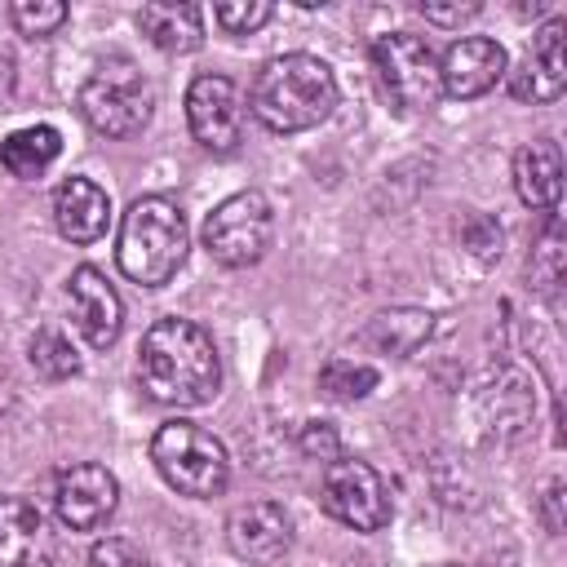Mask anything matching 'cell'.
I'll return each instance as SVG.
<instances>
[{"instance_id":"obj_4","label":"cell","mask_w":567,"mask_h":567,"mask_svg":"<svg viewBox=\"0 0 567 567\" xmlns=\"http://www.w3.org/2000/svg\"><path fill=\"white\" fill-rule=\"evenodd\" d=\"M75 106L84 124L102 137H133L146 128L155 111V89L128 58H106L93 66V75L80 84Z\"/></svg>"},{"instance_id":"obj_8","label":"cell","mask_w":567,"mask_h":567,"mask_svg":"<svg viewBox=\"0 0 567 567\" xmlns=\"http://www.w3.org/2000/svg\"><path fill=\"white\" fill-rule=\"evenodd\" d=\"M319 505L337 523H346L354 532H381L390 523V487H385V478L368 461L346 456V452L323 465Z\"/></svg>"},{"instance_id":"obj_10","label":"cell","mask_w":567,"mask_h":567,"mask_svg":"<svg viewBox=\"0 0 567 567\" xmlns=\"http://www.w3.org/2000/svg\"><path fill=\"white\" fill-rule=\"evenodd\" d=\"M120 505V483L106 465H93V461H80V465H66L58 470L53 478V514L62 527L71 532H97Z\"/></svg>"},{"instance_id":"obj_17","label":"cell","mask_w":567,"mask_h":567,"mask_svg":"<svg viewBox=\"0 0 567 567\" xmlns=\"http://www.w3.org/2000/svg\"><path fill=\"white\" fill-rule=\"evenodd\" d=\"M53 226L71 244H93L111 226V195L93 177H66L53 190Z\"/></svg>"},{"instance_id":"obj_3","label":"cell","mask_w":567,"mask_h":567,"mask_svg":"<svg viewBox=\"0 0 567 567\" xmlns=\"http://www.w3.org/2000/svg\"><path fill=\"white\" fill-rule=\"evenodd\" d=\"M186 252H190L186 213L168 195H142L128 204V213L120 217L115 261L133 284L164 288L182 270Z\"/></svg>"},{"instance_id":"obj_26","label":"cell","mask_w":567,"mask_h":567,"mask_svg":"<svg viewBox=\"0 0 567 567\" xmlns=\"http://www.w3.org/2000/svg\"><path fill=\"white\" fill-rule=\"evenodd\" d=\"M456 235H461V248L470 252V257H478V261H492V257H501V226H496V217H487V213H465L461 217V226H456Z\"/></svg>"},{"instance_id":"obj_12","label":"cell","mask_w":567,"mask_h":567,"mask_svg":"<svg viewBox=\"0 0 567 567\" xmlns=\"http://www.w3.org/2000/svg\"><path fill=\"white\" fill-rule=\"evenodd\" d=\"M66 301H71V319L80 328V337L93 346V350H106L120 341V328H124V306H120V292L106 284V275L97 266H75L71 279H66Z\"/></svg>"},{"instance_id":"obj_22","label":"cell","mask_w":567,"mask_h":567,"mask_svg":"<svg viewBox=\"0 0 567 567\" xmlns=\"http://www.w3.org/2000/svg\"><path fill=\"white\" fill-rule=\"evenodd\" d=\"M27 359H31V368H35L44 381H66V377L80 372V354H75L71 337H66L62 328H53V323H44V328L31 332Z\"/></svg>"},{"instance_id":"obj_2","label":"cell","mask_w":567,"mask_h":567,"mask_svg":"<svg viewBox=\"0 0 567 567\" xmlns=\"http://www.w3.org/2000/svg\"><path fill=\"white\" fill-rule=\"evenodd\" d=\"M248 102L270 133H306L332 115L337 75L315 53H279L257 71Z\"/></svg>"},{"instance_id":"obj_20","label":"cell","mask_w":567,"mask_h":567,"mask_svg":"<svg viewBox=\"0 0 567 567\" xmlns=\"http://www.w3.org/2000/svg\"><path fill=\"white\" fill-rule=\"evenodd\" d=\"M137 27L164 53H190V49L204 44V9L199 4H173V0L142 4Z\"/></svg>"},{"instance_id":"obj_27","label":"cell","mask_w":567,"mask_h":567,"mask_svg":"<svg viewBox=\"0 0 567 567\" xmlns=\"http://www.w3.org/2000/svg\"><path fill=\"white\" fill-rule=\"evenodd\" d=\"M270 13H275V9H270L266 0H221V4H213V18H217L230 35H248V31L266 27Z\"/></svg>"},{"instance_id":"obj_6","label":"cell","mask_w":567,"mask_h":567,"mask_svg":"<svg viewBox=\"0 0 567 567\" xmlns=\"http://www.w3.org/2000/svg\"><path fill=\"white\" fill-rule=\"evenodd\" d=\"M372 66L385 89V97L399 111H430L443 97L439 58L425 35L416 31H385L372 40Z\"/></svg>"},{"instance_id":"obj_15","label":"cell","mask_w":567,"mask_h":567,"mask_svg":"<svg viewBox=\"0 0 567 567\" xmlns=\"http://www.w3.org/2000/svg\"><path fill=\"white\" fill-rule=\"evenodd\" d=\"M53 532L35 501L0 496V567H53Z\"/></svg>"},{"instance_id":"obj_5","label":"cell","mask_w":567,"mask_h":567,"mask_svg":"<svg viewBox=\"0 0 567 567\" xmlns=\"http://www.w3.org/2000/svg\"><path fill=\"white\" fill-rule=\"evenodd\" d=\"M151 461L168 487L195 501H208L230 483V456L221 439L195 421H164L151 439Z\"/></svg>"},{"instance_id":"obj_33","label":"cell","mask_w":567,"mask_h":567,"mask_svg":"<svg viewBox=\"0 0 567 567\" xmlns=\"http://www.w3.org/2000/svg\"><path fill=\"white\" fill-rule=\"evenodd\" d=\"M439 567H461V563H439Z\"/></svg>"},{"instance_id":"obj_24","label":"cell","mask_w":567,"mask_h":567,"mask_svg":"<svg viewBox=\"0 0 567 567\" xmlns=\"http://www.w3.org/2000/svg\"><path fill=\"white\" fill-rule=\"evenodd\" d=\"M532 284L540 292H554L563 284V226H558V217L545 221V235L532 252Z\"/></svg>"},{"instance_id":"obj_21","label":"cell","mask_w":567,"mask_h":567,"mask_svg":"<svg viewBox=\"0 0 567 567\" xmlns=\"http://www.w3.org/2000/svg\"><path fill=\"white\" fill-rule=\"evenodd\" d=\"M58 151H62V133L53 124H27V128H18L0 142V168L9 177L31 182L58 159Z\"/></svg>"},{"instance_id":"obj_18","label":"cell","mask_w":567,"mask_h":567,"mask_svg":"<svg viewBox=\"0 0 567 567\" xmlns=\"http://www.w3.org/2000/svg\"><path fill=\"white\" fill-rule=\"evenodd\" d=\"M514 190L527 208H554L563 195V151L554 137H536L514 155Z\"/></svg>"},{"instance_id":"obj_11","label":"cell","mask_w":567,"mask_h":567,"mask_svg":"<svg viewBox=\"0 0 567 567\" xmlns=\"http://www.w3.org/2000/svg\"><path fill=\"white\" fill-rule=\"evenodd\" d=\"M226 545L235 558H244L252 567H270L288 554L292 523H288L284 505H275V501H244L226 518Z\"/></svg>"},{"instance_id":"obj_30","label":"cell","mask_w":567,"mask_h":567,"mask_svg":"<svg viewBox=\"0 0 567 567\" xmlns=\"http://www.w3.org/2000/svg\"><path fill=\"white\" fill-rule=\"evenodd\" d=\"M540 523L549 536H563V478H549L540 492Z\"/></svg>"},{"instance_id":"obj_13","label":"cell","mask_w":567,"mask_h":567,"mask_svg":"<svg viewBox=\"0 0 567 567\" xmlns=\"http://www.w3.org/2000/svg\"><path fill=\"white\" fill-rule=\"evenodd\" d=\"M505 75V49L492 35H461L439 58V80L447 97H483Z\"/></svg>"},{"instance_id":"obj_1","label":"cell","mask_w":567,"mask_h":567,"mask_svg":"<svg viewBox=\"0 0 567 567\" xmlns=\"http://www.w3.org/2000/svg\"><path fill=\"white\" fill-rule=\"evenodd\" d=\"M137 381L164 408H199L213 403L221 385V359L213 337L190 319H155L137 350Z\"/></svg>"},{"instance_id":"obj_9","label":"cell","mask_w":567,"mask_h":567,"mask_svg":"<svg viewBox=\"0 0 567 567\" xmlns=\"http://www.w3.org/2000/svg\"><path fill=\"white\" fill-rule=\"evenodd\" d=\"M186 124L190 137L213 151V155H230L244 137V102L239 89L226 75H195L186 89Z\"/></svg>"},{"instance_id":"obj_23","label":"cell","mask_w":567,"mask_h":567,"mask_svg":"<svg viewBox=\"0 0 567 567\" xmlns=\"http://www.w3.org/2000/svg\"><path fill=\"white\" fill-rule=\"evenodd\" d=\"M319 390H323L328 399H337V403L368 399V394L377 390V368H372V363H359V359L337 354V359H328V363L319 368Z\"/></svg>"},{"instance_id":"obj_32","label":"cell","mask_w":567,"mask_h":567,"mask_svg":"<svg viewBox=\"0 0 567 567\" xmlns=\"http://www.w3.org/2000/svg\"><path fill=\"white\" fill-rule=\"evenodd\" d=\"M9 412H13V381L0 372V421H4Z\"/></svg>"},{"instance_id":"obj_7","label":"cell","mask_w":567,"mask_h":567,"mask_svg":"<svg viewBox=\"0 0 567 567\" xmlns=\"http://www.w3.org/2000/svg\"><path fill=\"white\" fill-rule=\"evenodd\" d=\"M270 235H275V217H270V204L261 190H235L226 195L208 217H204V248L213 261L239 270V266H252L266 257L270 248Z\"/></svg>"},{"instance_id":"obj_28","label":"cell","mask_w":567,"mask_h":567,"mask_svg":"<svg viewBox=\"0 0 567 567\" xmlns=\"http://www.w3.org/2000/svg\"><path fill=\"white\" fill-rule=\"evenodd\" d=\"M297 447H301V456L328 465V461L341 456V434H337V425H328V421H306V425L297 430Z\"/></svg>"},{"instance_id":"obj_29","label":"cell","mask_w":567,"mask_h":567,"mask_svg":"<svg viewBox=\"0 0 567 567\" xmlns=\"http://www.w3.org/2000/svg\"><path fill=\"white\" fill-rule=\"evenodd\" d=\"M89 567H151V558H146L133 540L106 536V540H97V545L89 549Z\"/></svg>"},{"instance_id":"obj_14","label":"cell","mask_w":567,"mask_h":567,"mask_svg":"<svg viewBox=\"0 0 567 567\" xmlns=\"http://www.w3.org/2000/svg\"><path fill=\"white\" fill-rule=\"evenodd\" d=\"M532 408H536V394H532L527 377L514 368H496L474 385V412H478V430L487 439H514L527 425Z\"/></svg>"},{"instance_id":"obj_31","label":"cell","mask_w":567,"mask_h":567,"mask_svg":"<svg viewBox=\"0 0 567 567\" xmlns=\"http://www.w3.org/2000/svg\"><path fill=\"white\" fill-rule=\"evenodd\" d=\"M421 13H425L430 22H439V27H452V22H461V18H474L478 4H474V0H470V4H421Z\"/></svg>"},{"instance_id":"obj_16","label":"cell","mask_w":567,"mask_h":567,"mask_svg":"<svg viewBox=\"0 0 567 567\" xmlns=\"http://www.w3.org/2000/svg\"><path fill=\"white\" fill-rule=\"evenodd\" d=\"M567 18H549L536 40H532V58L509 75V93L518 102H554L567 84Z\"/></svg>"},{"instance_id":"obj_25","label":"cell","mask_w":567,"mask_h":567,"mask_svg":"<svg viewBox=\"0 0 567 567\" xmlns=\"http://www.w3.org/2000/svg\"><path fill=\"white\" fill-rule=\"evenodd\" d=\"M9 18L22 35H53L71 18V9L62 0H18V4H9Z\"/></svg>"},{"instance_id":"obj_19","label":"cell","mask_w":567,"mask_h":567,"mask_svg":"<svg viewBox=\"0 0 567 567\" xmlns=\"http://www.w3.org/2000/svg\"><path fill=\"white\" fill-rule=\"evenodd\" d=\"M434 332V315L421 310V306H394V310H381L368 319L363 328V346L377 350V354H390V359H412Z\"/></svg>"}]
</instances>
